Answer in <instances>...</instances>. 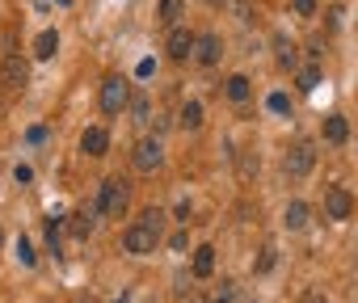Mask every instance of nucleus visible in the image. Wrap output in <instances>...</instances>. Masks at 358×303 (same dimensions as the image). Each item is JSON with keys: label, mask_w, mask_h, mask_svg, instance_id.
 Returning a JSON list of instances; mask_svg holds the SVG:
<instances>
[{"label": "nucleus", "mask_w": 358, "mask_h": 303, "mask_svg": "<svg viewBox=\"0 0 358 303\" xmlns=\"http://www.w3.org/2000/svg\"><path fill=\"white\" fill-rule=\"evenodd\" d=\"M303 303H324V299H320V295H308V299H303Z\"/></svg>", "instance_id": "c756f323"}, {"label": "nucleus", "mask_w": 358, "mask_h": 303, "mask_svg": "<svg viewBox=\"0 0 358 303\" xmlns=\"http://www.w3.org/2000/svg\"><path fill=\"white\" fill-rule=\"evenodd\" d=\"M59 5H64V0H59Z\"/></svg>", "instance_id": "473e14b6"}, {"label": "nucleus", "mask_w": 358, "mask_h": 303, "mask_svg": "<svg viewBox=\"0 0 358 303\" xmlns=\"http://www.w3.org/2000/svg\"><path fill=\"white\" fill-rule=\"evenodd\" d=\"M118 303H127V299H118Z\"/></svg>", "instance_id": "7c9ffc66"}, {"label": "nucleus", "mask_w": 358, "mask_h": 303, "mask_svg": "<svg viewBox=\"0 0 358 303\" xmlns=\"http://www.w3.org/2000/svg\"><path fill=\"white\" fill-rule=\"evenodd\" d=\"M55 47H59V34H55V30H43V34L34 38V55H38V59H51Z\"/></svg>", "instance_id": "ddd939ff"}, {"label": "nucleus", "mask_w": 358, "mask_h": 303, "mask_svg": "<svg viewBox=\"0 0 358 303\" xmlns=\"http://www.w3.org/2000/svg\"><path fill=\"white\" fill-rule=\"evenodd\" d=\"M80 152H85V156H106V152H110V135L101 126H89L80 135Z\"/></svg>", "instance_id": "9d476101"}, {"label": "nucleus", "mask_w": 358, "mask_h": 303, "mask_svg": "<svg viewBox=\"0 0 358 303\" xmlns=\"http://www.w3.org/2000/svg\"><path fill=\"white\" fill-rule=\"evenodd\" d=\"M131 114H135V122H148V114H152L148 97H135V101H131Z\"/></svg>", "instance_id": "5701e85b"}, {"label": "nucleus", "mask_w": 358, "mask_h": 303, "mask_svg": "<svg viewBox=\"0 0 358 303\" xmlns=\"http://www.w3.org/2000/svg\"><path fill=\"white\" fill-rule=\"evenodd\" d=\"M156 244H160V232H152L148 223H135V228H127V236H122V249H127L131 257H148Z\"/></svg>", "instance_id": "7ed1b4c3"}, {"label": "nucleus", "mask_w": 358, "mask_h": 303, "mask_svg": "<svg viewBox=\"0 0 358 303\" xmlns=\"http://www.w3.org/2000/svg\"><path fill=\"white\" fill-rule=\"evenodd\" d=\"M345 135H350V126H345V118H324V139L329 143H345Z\"/></svg>", "instance_id": "f3484780"}, {"label": "nucleus", "mask_w": 358, "mask_h": 303, "mask_svg": "<svg viewBox=\"0 0 358 303\" xmlns=\"http://www.w3.org/2000/svg\"><path fill=\"white\" fill-rule=\"evenodd\" d=\"M320 84V68H308V72H299V93H312Z\"/></svg>", "instance_id": "412c9836"}, {"label": "nucleus", "mask_w": 358, "mask_h": 303, "mask_svg": "<svg viewBox=\"0 0 358 303\" xmlns=\"http://www.w3.org/2000/svg\"><path fill=\"white\" fill-rule=\"evenodd\" d=\"M224 93H228V97H232V101L241 105V101H249V93H253V84H249V76H232Z\"/></svg>", "instance_id": "2eb2a0df"}, {"label": "nucleus", "mask_w": 358, "mask_h": 303, "mask_svg": "<svg viewBox=\"0 0 358 303\" xmlns=\"http://www.w3.org/2000/svg\"><path fill=\"white\" fill-rule=\"evenodd\" d=\"M228 299H232V282H224V286L211 295V303H228Z\"/></svg>", "instance_id": "bb28decb"}, {"label": "nucleus", "mask_w": 358, "mask_h": 303, "mask_svg": "<svg viewBox=\"0 0 358 303\" xmlns=\"http://www.w3.org/2000/svg\"><path fill=\"white\" fill-rule=\"evenodd\" d=\"M312 161H316V152H312V143H295L291 152H287V173L291 177H308V169H312Z\"/></svg>", "instance_id": "39448f33"}, {"label": "nucleus", "mask_w": 358, "mask_h": 303, "mask_svg": "<svg viewBox=\"0 0 358 303\" xmlns=\"http://www.w3.org/2000/svg\"><path fill=\"white\" fill-rule=\"evenodd\" d=\"M68 228H72V236H76V240H85L93 223H89V215H85V211H76V215H68Z\"/></svg>", "instance_id": "6ab92c4d"}, {"label": "nucleus", "mask_w": 358, "mask_h": 303, "mask_svg": "<svg viewBox=\"0 0 358 303\" xmlns=\"http://www.w3.org/2000/svg\"><path fill=\"white\" fill-rule=\"evenodd\" d=\"M169 249H173V253H186V249H190V240H186V228H182V232H177L173 240H169Z\"/></svg>", "instance_id": "a878e982"}, {"label": "nucleus", "mask_w": 358, "mask_h": 303, "mask_svg": "<svg viewBox=\"0 0 358 303\" xmlns=\"http://www.w3.org/2000/svg\"><path fill=\"white\" fill-rule=\"evenodd\" d=\"M17 253H22V261H26V265H34V249H30V240H22V244H17Z\"/></svg>", "instance_id": "cd10ccee"}, {"label": "nucleus", "mask_w": 358, "mask_h": 303, "mask_svg": "<svg viewBox=\"0 0 358 303\" xmlns=\"http://www.w3.org/2000/svg\"><path fill=\"white\" fill-rule=\"evenodd\" d=\"M139 223H148L152 232H164V211H160V207H148V211L139 215Z\"/></svg>", "instance_id": "aec40b11"}, {"label": "nucleus", "mask_w": 358, "mask_h": 303, "mask_svg": "<svg viewBox=\"0 0 358 303\" xmlns=\"http://www.w3.org/2000/svg\"><path fill=\"white\" fill-rule=\"evenodd\" d=\"M266 105H270L274 114H282V118L291 114V97H282V93H270V101H266Z\"/></svg>", "instance_id": "4be33fe9"}, {"label": "nucleus", "mask_w": 358, "mask_h": 303, "mask_svg": "<svg viewBox=\"0 0 358 303\" xmlns=\"http://www.w3.org/2000/svg\"><path fill=\"white\" fill-rule=\"evenodd\" d=\"M203 126V105L199 101H186L182 105V131H199Z\"/></svg>", "instance_id": "dca6fc26"}, {"label": "nucleus", "mask_w": 358, "mask_h": 303, "mask_svg": "<svg viewBox=\"0 0 358 303\" xmlns=\"http://www.w3.org/2000/svg\"><path fill=\"white\" fill-rule=\"evenodd\" d=\"M324 211H329V219H350L354 198H350L341 186H329V194H324Z\"/></svg>", "instance_id": "6e6552de"}, {"label": "nucleus", "mask_w": 358, "mask_h": 303, "mask_svg": "<svg viewBox=\"0 0 358 303\" xmlns=\"http://www.w3.org/2000/svg\"><path fill=\"white\" fill-rule=\"evenodd\" d=\"M287 228L291 232H303L308 228V202H291L287 207Z\"/></svg>", "instance_id": "a211bd4d"}, {"label": "nucleus", "mask_w": 358, "mask_h": 303, "mask_svg": "<svg viewBox=\"0 0 358 303\" xmlns=\"http://www.w3.org/2000/svg\"><path fill=\"white\" fill-rule=\"evenodd\" d=\"M190 55H194V34L173 26V34H169V59L182 64V59H190Z\"/></svg>", "instance_id": "1a4fd4ad"}, {"label": "nucleus", "mask_w": 358, "mask_h": 303, "mask_svg": "<svg viewBox=\"0 0 358 303\" xmlns=\"http://www.w3.org/2000/svg\"><path fill=\"white\" fill-rule=\"evenodd\" d=\"M0 240H5V236H0Z\"/></svg>", "instance_id": "2f4dec72"}, {"label": "nucleus", "mask_w": 358, "mask_h": 303, "mask_svg": "<svg viewBox=\"0 0 358 303\" xmlns=\"http://www.w3.org/2000/svg\"><path fill=\"white\" fill-rule=\"evenodd\" d=\"M182 9H186V0H160V22L173 30L177 22H182Z\"/></svg>", "instance_id": "4468645a"}, {"label": "nucleus", "mask_w": 358, "mask_h": 303, "mask_svg": "<svg viewBox=\"0 0 358 303\" xmlns=\"http://www.w3.org/2000/svg\"><path fill=\"white\" fill-rule=\"evenodd\" d=\"M127 207H131V186H127L122 177H106L101 190H97V215H101V219H110V215L118 219Z\"/></svg>", "instance_id": "f257e3e1"}, {"label": "nucleus", "mask_w": 358, "mask_h": 303, "mask_svg": "<svg viewBox=\"0 0 358 303\" xmlns=\"http://www.w3.org/2000/svg\"><path fill=\"white\" fill-rule=\"evenodd\" d=\"M190 59H199L203 68H215L220 59H224V38L220 34H199L194 38V55Z\"/></svg>", "instance_id": "20e7f679"}, {"label": "nucleus", "mask_w": 358, "mask_h": 303, "mask_svg": "<svg viewBox=\"0 0 358 303\" xmlns=\"http://www.w3.org/2000/svg\"><path fill=\"white\" fill-rule=\"evenodd\" d=\"M26 139H30V143H43V139H47V131H43V126H30V135H26Z\"/></svg>", "instance_id": "c85d7f7f"}, {"label": "nucleus", "mask_w": 358, "mask_h": 303, "mask_svg": "<svg viewBox=\"0 0 358 303\" xmlns=\"http://www.w3.org/2000/svg\"><path fill=\"white\" fill-rule=\"evenodd\" d=\"M257 269H262V274H266V269H274V249H270V244L262 249V257H257Z\"/></svg>", "instance_id": "b1692460"}, {"label": "nucleus", "mask_w": 358, "mask_h": 303, "mask_svg": "<svg viewBox=\"0 0 358 303\" xmlns=\"http://www.w3.org/2000/svg\"><path fill=\"white\" fill-rule=\"evenodd\" d=\"M160 161H164V156H160V143H156V139H139V143H135V169H139V173H156Z\"/></svg>", "instance_id": "423d86ee"}, {"label": "nucleus", "mask_w": 358, "mask_h": 303, "mask_svg": "<svg viewBox=\"0 0 358 303\" xmlns=\"http://www.w3.org/2000/svg\"><path fill=\"white\" fill-rule=\"evenodd\" d=\"M131 105V80L127 76H110L106 84H101V110L106 114H118V110H127Z\"/></svg>", "instance_id": "f03ea898"}, {"label": "nucleus", "mask_w": 358, "mask_h": 303, "mask_svg": "<svg viewBox=\"0 0 358 303\" xmlns=\"http://www.w3.org/2000/svg\"><path fill=\"white\" fill-rule=\"evenodd\" d=\"M274 59H278V68H287V72H291V68L299 64L295 43H291V38H278V43H274Z\"/></svg>", "instance_id": "f8f14e48"}, {"label": "nucleus", "mask_w": 358, "mask_h": 303, "mask_svg": "<svg viewBox=\"0 0 358 303\" xmlns=\"http://www.w3.org/2000/svg\"><path fill=\"white\" fill-rule=\"evenodd\" d=\"M291 5H295L299 17H312V13H316V0H291Z\"/></svg>", "instance_id": "393cba45"}, {"label": "nucleus", "mask_w": 358, "mask_h": 303, "mask_svg": "<svg viewBox=\"0 0 358 303\" xmlns=\"http://www.w3.org/2000/svg\"><path fill=\"white\" fill-rule=\"evenodd\" d=\"M215 274V244H199L194 249V278H211Z\"/></svg>", "instance_id": "9b49d317"}, {"label": "nucleus", "mask_w": 358, "mask_h": 303, "mask_svg": "<svg viewBox=\"0 0 358 303\" xmlns=\"http://www.w3.org/2000/svg\"><path fill=\"white\" fill-rule=\"evenodd\" d=\"M0 76H5L9 89H26V84H30V64H26L22 55H9L5 68H0Z\"/></svg>", "instance_id": "0eeeda50"}]
</instances>
